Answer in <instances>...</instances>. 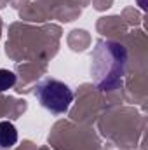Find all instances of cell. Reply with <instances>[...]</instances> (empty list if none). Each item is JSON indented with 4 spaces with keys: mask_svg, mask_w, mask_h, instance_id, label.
Instances as JSON below:
<instances>
[{
    "mask_svg": "<svg viewBox=\"0 0 148 150\" xmlns=\"http://www.w3.org/2000/svg\"><path fill=\"white\" fill-rule=\"evenodd\" d=\"M18 143V129L12 122L2 120L0 122V147L2 149H12Z\"/></svg>",
    "mask_w": 148,
    "mask_h": 150,
    "instance_id": "3957f363",
    "label": "cell"
},
{
    "mask_svg": "<svg viewBox=\"0 0 148 150\" xmlns=\"http://www.w3.org/2000/svg\"><path fill=\"white\" fill-rule=\"evenodd\" d=\"M127 52L125 47L113 40H98L91 54V74L94 75L96 86L103 91L118 84L125 70Z\"/></svg>",
    "mask_w": 148,
    "mask_h": 150,
    "instance_id": "6da1fadb",
    "label": "cell"
},
{
    "mask_svg": "<svg viewBox=\"0 0 148 150\" xmlns=\"http://www.w3.org/2000/svg\"><path fill=\"white\" fill-rule=\"evenodd\" d=\"M33 93L38 103L54 115L68 112L70 105L73 103V91L70 89L68 84L58 79H44Z\"/></svg>",
    "mask_w": 148,
    "mask_h": 150,
    "instance_id": "7a4b0ae2",
    "label": "cell"
},
{
    "mask_svg": "<svg viewBox=\"0 0 148 150\" xmlns=\"http://www.w3.org/2000/svg\"><path fill=\"white\" fill-rule=\"evenodd\" d=\"M14 84H16V74L7 68H0V93L11 89Z\"/></svg>",
    "mask_w": 148,
    "mask_h": 150,
    "instance_id": "277c9868",
    "label": "cell"
}]
</instances>
